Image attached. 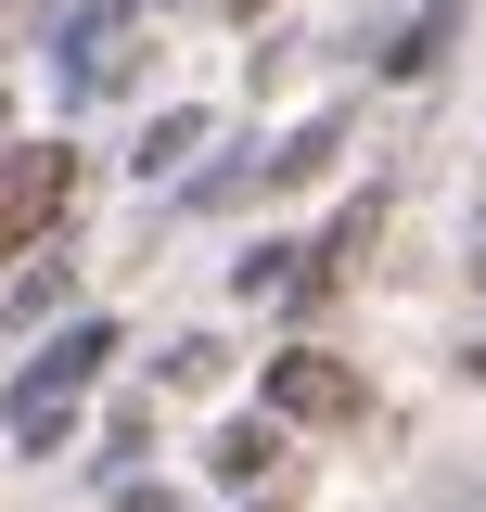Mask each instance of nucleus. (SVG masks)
<instances>
[{
  "label": "nucleus",
  "instance_id": "nucleus-1",
  "mask_svg": "<svg viewBox=\"0 0 486 512\" xmlns=\"http://www.w3.org/2000/svg\"><path fill=\"white\" fill-rule=\"evenodd\" d=\"M52 192H64V167H52V154H26V167H13V192H0V256L52 218Z\"/></svg>",
  "mask_w": 486,
  "mask_h": 512
},
{
  "label": "nucleus",
  "instance_id": "nucleus-4",
  "mask_svg": "<svg viewBox=\"0 0 486 512\" xmlns=\"http://www.w3.org/2000/svg\"><path fill=\"white\" fill-rule=\"evenodd\" d=\"M474 372H486V333H474Z\"/></svg>",
  "mask_w": 486,
  "mask_h": 512
},
{
  "label": "nucleus",
  "instance_id": "nucleus-5",
  "mask_svg": "<svg viewBox=\"0 0 486 512\" xmlns=\"http://www.w3.org/2000/svg\"><path fill=\"white\" fill-rule=\"evenodd\" d=\"M474 282H486V256H474Z\"/></svg>",
  "mask_w": 486,
  "mask_h": 512
},
{
  "label": "nucleus",
  "instance_id": "nucleus-2",
  "mask_svg": "<svg viewBox=\"0 0 486 512\" xmlns=\"http://www.w3.org/2000/svg\"><path fill=\"white\" fill-rule=\"evenodd\" d=\"M269 397H282V410H346V372H320V359H295V372L269 384Z\"/></svg>",
  "mask_w": 486,
  "mask_h": 512
},
{
  "label": "nucleus",
  "instance_id": "nucleus-3",
  "mask_svg": "<svg viewBox=\"0 0 486 512\" xmlns=\"http://www.w3.org/2000/svg\"><path fill=\"white\" fill-rule=\"evenodd\" d=\"M448 512H486V487H448Z\"/></svg>",
  "mask_w": 486,
  "mask_h": 512
}]
</instances>
